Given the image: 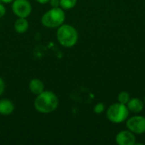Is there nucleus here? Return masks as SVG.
Here are the masks:
<instances>
[{
	"instance_id": "obj_20",
	"label": "nucleus",
	"mask_w": 145,
	"mask_h": 145,
	"mask_svg": "<svg viewBox=\"0 0 145 145\" xmlns=\"http://www.w3.org/2000/svg\"><path fill=\"white\" fill-rule=\"evenodd\" d=\"M144 104H145V97H144Z\"/></svg>"
},
{
	"instance_id": "obj_13",
	"label": "nucleus",
	"mask_w": 145,
	"mask_h": 145,
	"mask_svg": "<svg viewBox=\"0 0 145 145\" xmlns=\"http://www.w3.org/2000/svg\"><path fill=\"white\" fill-rule=\"evenodd\" d=\"M117 99H118L119 103H121L123 105H127L130 100V95H129V93L127 92L124 91V92H121V93H119Z\"/></svg>"
},
{
	"instance_id": "obj_8",
	"label": "nucleus",
	"mask_w": 145,
	"mask_h": 145,
	"mask_svg": "<svg viewBox=\"0 0 145 145\" xmlns=\"http://www.w3.org/2000/svg\"><path fill=\"white\" fill-rule=\"evenodd\" d=\"M127 106L129 110V111H132L134 114H138L143 111L144 107V103L137 98L130 99L129 102L127 104Z\"/></svg>"
},
{
	"instance_id": "obj_18",
	"label": "nucleus",
	"mask_w": 145,
	"mask_h": 145,
	"mask_svg": "<svg viewBox=\"0 0 145 145\" xmlns=\"http://www.w3.org/2000/svg\"><path fill=\"white\" fill-rule=\"evenodd\" d=\"M37 1L39 3H41V4H45V3L50 2V0H37Z\"/></svg>"
},
{
	"instance_id": "obj_9",
	"label": "nucleus",
	"mask_w": 145,
	"mask_h": 145,
	"mask_svg": "<svg viewBox=\"0 0 145 145\" xmlns=\"http://www.w3.org/2000/svg\"><path fill=\"white\" fill-rule=\"evenodd\" d=\"M14 109V104L8 99L0 100V114L3 116H8L13 113Z\"/></svg>"
},
{
	"instance_id": "obj_19",
	"label": "nucleus",
	"mask_w": 145,
	"mask_h": 145,
	"mask_svg": "<svg viewBox=\"0 0 145 145\" xmlns=\"http://www.w3.org/2000/svg\"><path fill=\"white\" fill-rule=\"evenodd\" d=\"M3 3H12L14 0H1Z\"/></svg>"
},
{
	"instance_id": "obj_11",
	"label": "nucleus",
	"mask_w": 145,
	"mask_h": 145,
	"mask_svg": "<svg viewBox=\"0 0 145 145\" xmlns=\"http://www.w3.org/2000/svg\"><path fill=\"white\" fill-rule=\"evenodd\" d=\"M29 27L28 21L25 18H19L14 23V29L18 33H24Z\"/></svg>"
},
{
	"instance_id": "obj_10",
	"label": "nucleus",
	"mask_w": 145,
	"mask_h": 145,
	"mask_svg": "<svg viewBox=\"0 0 145 145\" xmlns=\"http://www.w3.org/2000/svg\"><path fill=\"white\" fill-rule=\"evenodd\" d=\"M29 88L31 92L37 95L44 91V84L39 79H32L29 83Z\"/></svg>"
},
{
	"instance_id": "obj_7",
	"label": "nucleus",
	"mask_w": 145,
	"mask_h": 145,
	"mask_svg": "<svg viewBox=\"0 0 145 145\" xmlns=\"http://www.w3.org/2000/svg\"><path fill=\"white\" fill-rule=\"evenodd\" d=\"M116 142L119 145H134L136 144V137L131 131H121L116 136Z\"/></svg>"
},
{
	"instance_id": "obj_12",
	"label": "nucleus",
	"mask_w": 145,
	"mask_h": 145,
	"mask_svg": "<svg viewBox=\"0 0 145 145\" xmlns=\"http://www.w3.org/2000/svg\"><path fill=\"white\" fill-rule=\"evenodd\" d=\"M76 2L77 0H60L59 6L64 9H71L76 6Z\"/></svg>"
},
{
	"instance_id": "obj_6",
	"label": "nucleus",
	"mask_w": 145,
	"mask_h": 145,
	"mask_svg": "<svg viewBox=\"0 0 145 145\" xmlns=\"http://www.w3.org/2000/svg\"><path fill=\"white\" fill-rule=\"evenodd\" d=\"M12 10L19 18H26L31 12V5L27 0H15L12 4Z\"/></svg>"
},
{
	"instance_id": "obj_14",
	"label": "nucleus",
	"mask_w": 145,
	"mask_h": 145,
	"mask_svg": "<svg viewBox=\"0 0 145 145\" xmlns=\"http://www.w3.org/2000/svg\"><path fill=\"white\" fill-rule=\"evenodd\" d=\"M105 111V105L103 103H99L94 107V112L96 114H101Z\"/></svg>"
},
{
	"instance_id": "obj_15",
	"label": "nucleus",
	"mask_w": 145,
	"mask_h": 145,
	"mask_svg": "<svg viewBox=\"0 0 145 145\" xmlns=\"http://www.w3.org/2000/svg\"><path fill=\"white\" fill-rule=\"evenodd\" d=\"M4 88H5L4 82H3V80L0 77V96L3 94V91H4Z\"/></svg>"
},
{
	"instance_id": "obj_16",
	"label": "nucleus",
	"mask_w": 145,
	"mask_h": 145,
	"mask_svg": "<svg viewBox=\"0 0 145 145\" xmlns=\"http://www.w3.org/2000/svg\"><path fill=\"white\" fill-rule=\"evenodd\" d=\"M60 0H50V4L53 8H57L59 6Z\"/></svg>"
},
{
	"instance_id": "obj_5",
	"label": "nucleus",
	"mask_w": 145,
	"mask_h": 145,
	"mask_svg": "<svg viewBox=\"0 0 145 145\" xmlns=\"http://www.w3.org/2000/svg\"><path fill=\"white\" fill-rule=\"evenodd\" d=\"M127 127L134 134H143L145 133V117L142 116H135L130 117L127 121Z\"/></svg>"
},
{
	"instance_id": "obj_3",
	"label": "nucleus",
	"mask_w": 145,
	"mask_h": 145,
	"mask_svg": "<svg viewBox=\"0 0 145 145\" xmlns=\"http://www.w3.org/2000/svg\"><path fill=\"white\" fill-rule=\"evenodd\" d=\"M65 14L60 8H53L46 12L42 17V24L48 28H55L63 25Z\"/></svg>"
},
{
	"instance_id": "obj_1",
	"label": "nucleus",
	"mask_w": 145,
	"mask_h": 145,
	"mask_svg": "<svg viewBox=\"0 0 145 145\" xmlns=\"http://www.w3.org/2000/svg\"><path fill=\"white\" fill-rule=\"evenodd\" d=\"M59 105L57 96L51 91H43L37 95L34 101L36 110L42 114H49L54 111Z\"/></svg>"
},
{
	"instance_id": "obj_2",
	"label": "nucleus",
	"mask_w": 145,
	"mask_h": 145,
	"mask_svg": "<svg viewBox=\"0 0 145 145\" xmlns=\"http://www.w3.org/2000/svg\"><path fill=\"white\" fill-rule=\"evenodd\" d=\"M57 38L63 47L71 48L77 42L78 33L72 25H61L57 31Z\"/></svg>"
},
{
	"instance_id": "obj_4",
	"label": "nucleus",
	"mask_w": 145,
	"mask_h": 145,
	"mask_svg": "<svg viewBox=\"0 0 145 145\" xmlns=\"http://www.w3.org/2000/svg\"><path fill=\"white\" fill-rule=\"evenodd\" d=\"M107 118L113 123H121L125 121L129 116V110L127 105L116 103L110 105L106 112Z\"/></svg>"
},
{
	"instance_id": "obj_17",
	"label": "nucleus",
	"mask_w": 145,
	"mask_h": 145,
	"mask_svg": "<svg viewBox=\"0 0 145 145\" xmlns=\"http://www.w3.org/2000/svg\"><path fill=\"white\" fill-rule=\"evenodd\" d=\"M5 13H6V8H5V7H4L3 4L0 3V18H2L3 16H4Z\"/></svg>"
}]
</instances>
